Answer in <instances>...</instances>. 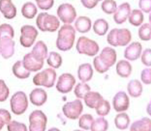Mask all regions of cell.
<instances>
[{
  "mask_svg": "<svg viewBox=\"0 0 151 131\" xmlns=\"http://www.w3.org/2000/svg\"><path fill=\"white\" fill-rule=\"evenodd\" d=\"M83 99L87 107L90 109H95L96 106L104 99V98L99 93L95 91H90L86 93Z\"/></svg>",
  "mask_w": 151,
  "mask_h": 131,
  "instance_id": "cell-25",
  "label": "cell"
},
{
  "mask_svg": "<svg viewBox=\"0 0 151 131\" xmlns=\"http://www.w3.org/2000/svg\"><path fill=\"white\" fill-rule=\"evenodd\" d=\"M46 62L50 68L55 70V69L59 68L63 65V57L58 52L51 51L47 54Z\"/></svg>",
  "mask_w": 151,
  "mask_h": 131,
  "instance_id": "cell-30",
  "label": "cell"
},
{
  "mask_svg": "<svg viewBox=\"0 0 151 131\" xmlns=\"http://www.w3.org/2000/svg\"><path fill=\"white\" fill-rule=\"evenodd\" d=\"M131 11V6L129 2H123L121 5H119L115 13L113 14L114 23L119 25L125 23L126 20H128Z\"/></svg>",
  "mask_w": 151,
  "mask_h": 131,
  "instance_id": "cell-16",
  "label": "cell"
},
{
  "mask_svg": "<svg viewBox=\"0 0 151 131\" xmlns=\"http://www.w3.org/2000/svg\"><path fill=\"white\" fill-rule=\"evenodd\" d=\"M21 14L27 19H34L37 14V6L32 2H25L21 7Z\"/></svg>",
  "mask_w": 151,
  "mask_h": 131,
  "instance_id": "cell-29",
  "label": "cell"
},
{
  "mask_svg": "<svg viewBox=\"0 0 151 131\" xmlns=\"http://www.w3.org/2000/svg\"><path fill=\"white\" fill-rule=\"evenodd\" d=\"M141 62L144 66L147 68L151 67V48H147L142 51L140 56Z\"/></svg>",
  "mask_w": 151,
  "mask_h": 131,
  "instance_id": "cell-44",
  "label": "cell"
},
{
  "mask_svg": "<svg viewBox=\"0 0 151 131\" xmlns=\"http://www.w3.org/2000/svg\"><path fill=\"white\" fill-rule=\"evenodd\" d=\"M139 7L142 13H151V0H139Z\"/></svg>",
  "mask_w": 151,
  "mask_h": 131,
  "instance_id": "cell-46",
  "label": "cell"
},
{
  "mask_svg": "<svg viewBox=\"0 0 151 131\" xmlns=\"http://www.w3.org/2000/svg\"><path fill=\"white\" fill-rule=\"evenodd\" d=\"M143 92L142 83L138 79L130 80L127 84V94L132 98L140 97Z\"/></svg>",
  "mask_w": 151,
  "mask_h": 131,
  "instance_id": "cell-24",
  "label": "cell"
},
{
  "mask_svg": "<svg viewBox=\"0 0 151 131\" xmlns=\"http://www.w3.org/2000/svg\"><path fill=\"white\" fill-rule=\"evenodd\" d=\"M130 117L125 112H119L114 117V126L117 129L124 130L129 128L130 125Z\"/></svg>",
  "mask_w": 151,
  "mask_h": 131,
  "instance_id": "cell-28",
  "label": "cell"
},
{
  "mask_svg": "<svg viewBox=\"0 0 151 131\" xmlns=\"http://www.w3.org/2000/svg\"><path fill=\"white\" fill-rule=\"evenodd\" d=\"M111 104L110 103L106 100L103 99L98 105L96 106L94 110L96 111V113L101 117H104V116H108L111 111Z\"/></svg>",
  "mask_w": 151,
  "mask_h": 131,
  "instance_id": "cell-36",
  "label": "cell"
},
{
  "mask_svg": "<svg viewBox=\"0 0 151 131\" xmlns=\"http://www.w3.org/2000/svg\"><path fill=\"white\" fill-rule=\"evenodd\" d=\"M142 52V46L139 42H132L126 46L123 55L125 60L135 61L140 58Z\"/></svg>",
  "mask_w": 151,
  "mask_h": 131,
  "instance_id": "cell-14",
  "label": "cell"
},
{
  "mask_svg": "<svg viewBox=\"0 0 151 131\" xmlns=\"http://www.w3.org/2000/svg\"><path fill=\"white\" fill-rule=\"evenodd\" d=\"M57 81V73L55 70L52 68L41 70L36 72L33 77V84L38 87H45L46 88H51L55 85Z\"/></svg>",
  "mask_w": 151,
  "mask_h": 131,
  "instance_id": "cell-5",
  "label": "cell"
},
{
  "mask_svg": "<svg viewBox=\"0 0 151 131\" xmlns=\"http://www.w3.org/2000/svg\"><path fill=\"white\" fill-rule=\"evenodd\" d=\"M93 1H94V2H97V3H98V2H101V1H103V0H93Z\"/></svg>",
  "mask_w": 151,
  "mask_h": 131,
  "instance_id": "cell-51",
  "label": "cell"
},
{
  "mask_svg": "<svg viewBox=\"0 0 151 131\" xmlns=\"http://www.w3.org/2000/svg\"><path fill=\"white\" fill-rule=\"evenodd\" d=\"M15 41L12 38L0 40V55L4 59H9L15 54Z\"/></svg>",
  "mask_w": 151,
  "mask_h": 131,
  "instance_id": "cell-17",
  "label": "cell"
},
{
  "mask_svg": "<svg viewBox=\"0 0 151 131\" xmlns=\"http://www.w3.org/2000/svg\"><path fill=\"white\" fill-rule=\"evenodd\" d=\"M57 17L59 21L64 24L71 25L77 17V13L75 7L70 3H63L58 6L57 9Z\"/></svg>",
  "mask_w": 151,
  "mask_h": 131,
  "instance_id": "cell-10",
  "label": "cell"
},
{
  "mask_svg": "<svg viewBox=\"0 0 151 131\" xmlns=\"http://www.w3.org/2000/svg\"><path fill=\"white\" fill-rule=\"evenodd\" d=\"M9 96V88L4 80L0 79V103H3Z\"/></svg>",
  "mask_w": 151,
  "mask_h": 131,
  "instance_id": "cell-42",
  "label": "cell"
},
{
  "mask_svg": "<svg viewBox=\"0 0 151 131\" xmlns=\"http://www.w3.org/2000/svg\"><path fill=\"white\" fill-rule=\"evenodd\" d=\"M14 36V29L10 24L2 23L0 25V40L3 38L13 39Z\"/></svg>",
  "mask_w": 151,
  "mask_h": 131,
  "instance_id": "cell-39",
  "label": "cell"
},
{
  "mask_svg": "<svg viewBox=\"0 0 151 131\" xmlns=\"http://www.w3.org/2000/svg\"><path fill=\"white\" fill-rule=\"evenodd\" d=\"M9 104L12 112L17 116H19L26 112L28 108V97L24 92L18 91L12 95Z\"/></svg>",
  "mask_w": 151,
  "mask_h": 131,
  "instance_id": "cell-7",
  "label": "cell"
},
{
  "mask_svg": "<svg viewBox=\"0 0 151 131\" xmlns=\"http://www.w3.org/2000/svg\"><path fill=\"white\" fill-rule=\"evenodd\" d=\"M139 37L142 41H149L151 40V25L148 23H142L138 30Z\"/></svg>",
  "mask_w": 151,
  "mask_h": 131,
  "instance_id": "cell-37",
  "label": "cell"
},
{
  "mask_svg": "<svg viewBox=\"0 0 151 131\" xmlns=\"http://www.w3.org/2000/svg\"><path fill=\"white\" fill-rule=\"evenodd\" d=\"M115 71L117 75L121 78H127L132 75V66L130 61L127 60H120L115 64Z\"/></svg>",
  "mask_w": 151,
  "mask_h": 131,
  "instance_id": "cell-23",
  "label": "cell"
},
{
  "mask_svg": "<svg viewBox=\"0 0 151 131\" xmlns=\"http://www.w3.org/2000/svg\"><path fill=\"white\" fill-rule=\"evenodd\" d=\"M36 2V6L41 10H49L53 7L55 3V0H35Z\"/></svg>",
  "mask_w": 151,
  "mask_h": 131,
  "instance_id": "cell-43",
  "label": "cell"
},
{
  "mask_svg": "<svg viewBox=\"0 0 151 131\" xmlns=\"http://www.w3.org/2000/svg\"><path fill=\"white\" fill-rule=\"evenodd\" d=\"M76 31L74 26L69 24H64L58 30L55 46L60 51H68L73 48L76 40Z\"/></svg>",
  "mask_w": 151,
  "mask_h": 131,
  "instance_id": "cell-2",
  "label": "cell"
},
{
  "mask_svg": "<svg viewBox=\"0 0 151 131\" xmlns=\"http://www.w3.org/2000/svg\"><path fill=\"white\" fill-rule=\"evenodd\" d=\"M108 121L104 117H98L92 123L91 131H107L108 130Z\"/></svg>",
  "mask_w": 151,
  "mask_h": 131,
  "instance_id": "cell-35",
  "label": "cell"
},
{
  "mask_svg": "<svg viewBox=\"0 0 151 131\" xmlns=\"http://www.w3.org/2000/svg\"><path fill=\"white\" fill-rule=\"evenodd\" d=\"M29 99L30 103L35 106H42L47 102V93L44 88H35L30 92Z\"/></svg>",
  "mask_w": 151,
  "mask_h": 131,
  "instance_id": "cell-18",
  "label": "cell"
},
{
  "mask_svg": "<svg viewBox=\"0 0 151 131\" xmlns=\"http://www.w3.org/2000/svg\"><path fill=\"white\" fill-rule=\"evenodd\" d=\"M132 41V33L127 28H114L108 32L107 42L111 47H126Z\"/></svg>",
  "mask_w": 151,
  "mask_h": 131,
  "instance_id": "cell-3",
  "label": "cell"
},
{
  "mask_svg": "<svg viewBox=\"0 0 151 131\" xmlns=\"http://www.w3.org/2000/svg\"><path fill=\"white\" fill-rule=\"evenodd\" d=\"M12 72L16 78L21 80L28 78L30 75V72L24 68L21 60L17 61L13 64L12 67Z\"/></svg>",
  "mask_w": 151,
  "mask_h": 131,
  "instance_id": "cell-27",
  "label": "cell"
},
{
  "mask_svg": "<svg viewBox=\"0 0 151 131\" xmlns=\"http://www.w3.org/2000/svg\"><path fill=\"white\" fill-rule=\"evenodd\" d=\"M130 131H151V119L142 118L134 121L130 126Z\"/></svg>",
  "mask_w": 151,
  "mask_h": 131,
  "instance_id": "cell-26",
  "label": "cell"
},
{
  "mask_svg": "<svg viewBox=\"0 0 151 131\" xmlns=\"http://www.w3.org/2000/svg\"><path fill=\"white\" fill-rule=\"evenodd\" d=\"M91 91V86L87 83L80 82L74 86L73 93L78 99H83L87 93Z\"/></svg>",
  "mask_w": 151,
  "mask_h": 131,
  "instance_id": "cell-33",
  "label": "cell"
},
{
  "mask_svg": "<svg viewBox=\"0 0 151 131\" xmlns=\"http://www.w3.org/2000/svg\"><path fill=\"white\" fill-rule=\"evenodd\" d=\"M30 54L32 56L37 60L40 61H44L46 60V58L48 54V50L46 43L42 41H38L35 42V43L33 45L32 50L30 51Z\"/></svg>",
  "mask_w": 151,
  "mask_h": 131,
  "instance_id": "cell-20",
  "label": "cell"
},
{
  "mask_svg": "<svg viewBox=\"0 0 151 131\" xmlns=\"http://www.w3.org/2000/svg\"><path fill=\"white\" fill-rule=\"evenodd\" d=\"M150 103H151V99H150Z\"/></svg>",
  "mask_w": 151,
  "mask_h": 131,
  "instance_id": "cell-53",
  "label": "cell"
},
{
  "mask_svg": "<svg viewBox=\"0 0 151 131\" xmlns=\"http://www.w3.org/2000/svg\"><path fill=\"white\" fill-rule=\"evenodd\" d=\"M0 13L7 19L16 17L17 9L12 0H0Z\"/></svg>",
  "mask_w": 151,
  "mask_h": 131,
  "instance_id": "cell-21",
  "label": "cell"
},
{
  "mask_svg": "<svg viewBox=\"0 0 151 131\" xmlns=\"http://www.w3.org/2000/svg\"><path fill=\"white\" fill-rule=\"evenodd\" d=\"M36 25L42 32L54 33L60 28V21L55 15L43 12L37 16Z\"/></svg>",
  "mask_w": 151,
  "mask_h": 131,
  "instance_id": "cell-4",
  "label": "cell"
},
{
  "mask_svg": "<svg viewBox=\"0 0 151 131\" xmlns=\"http://www.w3.org/2000/svg\"><path fill=\"white\" fill-rule=\"evenodd\" d=\"M76 78L71 73H63L57 78L55 88L59 93L67 94L73 91L76 85Z\"/></svg>",
  "mask_w": 151,
  "mask_h": 131,
  "instance_id": "cell-12",
  "label": "cell"
},
{
  "mask_svg": "<svg viewBox=\"0 0 151 131\" xmlns=\"http://www.w3.org/2000/svg\"><path fill=\"white\" fill-rule=\"evenodd\" d=\"M117 62V52L112 47H105L94 57L93 68L99 74H104Z\"/></svg>",
  "mask_w": 151,
  "mask_h": 131,
  "instance_id": "cell-1",
  "label": "cell"
},
{
  "mask_svg": "<svg viewBox=\"0 0 151 131\" xmlns=\"http://www.w3.org/2000/svg\"><path fill=\"white\" fill-rule=\"evenodd\" d=\"M146 110H147V114H148L150 116H151V103H149L148 104H147Z\"/></svg>",
  "mask_w": 151,
  "mask_h": 131,
  "instance_id": "cell-48",
  "label": "cell"
},
{
  "mask_svg": "<svg viewBox=\"0 0 151 131\" xmlns=\"http://www.w3.org/2000/svg\"><path fill=\"white\" fill-rule=\"evenodd\" d=\"M12 120L10 112L5 109H0V130L5 125H7Z\"/></svg>",
  "mask_w": 151,
  "mask_h": 131,
  "instance_id": "cell-41",
  "label": "cell"
},
{
  "mask_svg": "<svg viewBox=\"0 0 151 131\" xmlns=\"http://www.w3.org/2000/svg\"><path fill=\"white\" fill-rule=\"evenodd\" d=\"M47 131H61V130L58 129V128H57V127H52V128H50Z\"/></svg>",
  "mask_w": 151,
  "mask_h": 131,
  "instance_id": "cell-49",
  "label": "cell"
},
{
  "mask_svg": "<svg viewBox=\"0 0 151 131\" xmlns=\"http://www.w3.org/2000/svg\"><path fill=\"white\" fill-rule=\"evenodd\" d=\"M101 9L104 13L111 15L114 14L118 8L117 2L114 0H103L101 2Z\"/></svg>",
  "mask_w": 151,
  "mask_h": 131,
  "instance_id": "cell-38",
  "label": "cell"
},
{
  "mask_svg": "<svg viewBox=\"0 0 151 131\" xmlns=\"http://www.w3.org/2000/svg\"><path fill=\"white\" fill-rule=\"evenodd\" d=\"M140 82L145 85H151V67L146 68L141 71Z\"/></svg>",
  "mask_w": 151,
  "mask_h": 131,
  "instance_id": "cell-45",
  "label": "cell"
},
{
  "mask_svg": "<svg viewBox=\"0 0 151 131\" xmlns=\"http://www.w3.org/2000/svg\"><path fill=\"white\" fill-rule=\"evenodd\" d=\"M93 68L90 63H83L78 67L77 77L81 82L87 83L93 78Z\"/></svg>",
  "mask_w": 151,
  "mask_h": 131,
  "instance_id": "cell-19",
  "label": "cell"
},
{
  "mask_svg": "<svg viewBox=\"0 0 151 131\" xmlns=\"http://www.w3.org/2000/svg\"><path fill=\"white\" fill-rule=\"evenodd\" d=\"M80 2L83 6V7L88 9H92L97 6V2H94L93 0H80Z\"/></svg>",
  "mask_w": 151,
  "mask_h": 131,
  "instance_id": "cell-47",
  "label": "cell"
},
{
  "mask_svg": "<svg viewBox=\"0 0 151 131\" xmlns=\"http://www.w3.org/2000/svg\"><path fill=\"white\" fill-rule=\"evenodd\" d=\"M109 30V24L106 19L103 18L96 19L93 24V30L95 34L98 36H104Z\"/></svg>",
  "mask_w": 151,
  "mask_h": 131,
  "instance_id": "cell-31",
  "label": "cell"
},
{
  "mask_svg": "<svg viewBox=\"0 0 151 131\" xmlns=\"http://www.w3.org/2000/svg\"><path fill=\"white\" fill-rule=\"evenodd\" d=\"M83 111V105L81 99H75L73 101L68 102L63 106V112L64 116L69 120H77L82 115Z\"/></svg>",
  "mask_w": 151,
  "mask_h": 131,
  "instance_id": "cell-11",
  "label": "cell"
},
{
  "mask_svg": "<svg viewBox=\"0 0 151 131\" xmlns=\"http://www.w3.org/2000/svg\"><path fill=\"white\" fill-rule=\"evenodd\" d=\"M8 131H28L27 125L24 122H18L17 120H11L7 124Z\"/></svg>",
  "mask_w": 151,
  "mask_h": 131,
  "instance_id": "cell-40",
  "label": "cell"
},
{
  "mask_svg": "<svg viewBox=\"0 0 151 131\" xmlns=\"http://www.w3.org/2000/svg\"><path fill=\"white\" fill-rule=\"evenodd\" d=\"M76 49L80 54L88 57H95L100 51L99 44L93 40L82 36L78 38L76 43Z\"/></svg>",
  "mask_w": 151,
  "mask_h": 131,
  "instance_id": "cell-6",
  "label": "cell"
},
{
  "mask_svg": "<svg viewBox=\"0 0 151 131\" xmlns=\"http://www.w3.org/2000/svg\"><path fill=\"white\" fill-rule=\"evenodd\" d=\"M28 131H45L47 117L45 113L40 110H34L29 115Z\"/></svg>",
  "mask_w": 151,
  "mask_h": 131,
  "instance_id": "cell-8",
  "label": "cell"
},
{
  "mask_svg": "<svg viewBox=\"0 0 151 131\" xmlns=\"http://www.w3.org/2000/svg\"><path fill=\"white\" fill-rule=\"evenodd\" d=\"M93 121H94V119L91 114L85 113L80 116L78 124L80 129H82L83 130H91Z\"/></svg>",
  "mask_w": 151,
  "mask_h": 131,
  "instance_id": "cell-34",
  "label": "cell"
},
{
  "mask_svg": "<svg viewBox=\"0 0 151 131\" xmlns=\"http://www.w3.org/2000/svg\"><path fill=\"white\" fill-rule=\"evenodd\" d=\"M74 28L76 31L80 33H88L92 28V21L86 16H81L76 19L74 21Z\"/></svg>",
  "mask_w": 151,
  "mask_h": 131,
  "instance_id": "cell-22",
  "label": "cell"
},
{
  "mask_svg": "<svg viewBox=\"0 0 151 131\" xmlns=\"http://www.w3.org/2000/svg\"><path fill=\"white\" fill-rule=\"evenodd\" d=\"M129 23L133 26H140L144 21V15L140 9H132L128 18Z\"/></svg>",
  "mask_w": 151,
  "mask_h": 131,
  "instance_id": "cell-32",
  "label": "cell"
},
{
  "mask_svg": "<svg viewBox=\"0 0 151 131\" xmlns=\"http://www.w3.org/2000/svg\"><path fill=\"white\" fill-rule=\"evenodd\" d=\"M149 23L151 25V13L149 14Z\"/></svg>",
  "mask_w": 151,
  "mask_h": 131,
  "instance_id": "cell-50",
  "label": "cell"
},
{
  "mask_svg": "<svg viewBox=\"0 0 151 131\" xmlns=\"http://www.w3.org/2000/svg\"><path fill=\"white\" fill-rule=\"evenodd\" d=\"M22 63L24 68L28 71L31 72H38L43 68L45 62L44 61H40L37 60L32 56V54H30V52L26 54L23 57L22 59Z\"/></svg>",
  "mask_w": 151,
  "mask_h": 131,
  "instance_id": "cell-15",
  "label": "cell"
},
{
  "mask_svg": "<svg viewBox=\"0 0 151 131\" xmlns=\"http://www.w3.org/2000/svg\"><path fill=\"white\" fill-rule=\"evenodd\" d=\"M73 131H84V130H75Z\"/></svg>",
  "mask_w": 151,
  "mask_h": 131,
  "instance_id": "cell-52",
  "label": "cell"
},
{
  "mask_svg": "<svg viewBox=\"0 0 151 131\" xmlns=\"http://www.w3.org/2000/svg\"><path fill=\"white\" fill-rule=\"evenodd\" d=\"M38 36V30L32 25H24L20 28L19 43L22 47L30 48L36 42V39Z\"/></svg>",
  "mask_w": 151,
  "mask_h": 131,
  "instance_id": "cell-9",
  "label": "cell"
},
{
  "mask_svg": "<svg viewBox=\"0 0 151 131\" xmlns=\"http://www.w3.org/2000/svg\"><path fill=\"white\" fill-rule=\"evenodd\" d=\"M129 96L124 91H119L115 93L112 99V106L117 112H123L127 111L129 108Z\"/></svg>",
  "mask_w": 151,
  "mask_h": 131,
  "instance_id": "cell-13",
  "label": "cell"
}]
</instances>
